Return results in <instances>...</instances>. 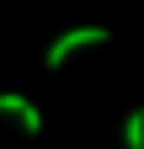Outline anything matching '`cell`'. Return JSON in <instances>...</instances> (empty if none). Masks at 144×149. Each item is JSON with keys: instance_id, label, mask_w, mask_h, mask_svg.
Returning <instances> with one entry per match:
<instances>
[{"instance_id": "obj_3", "label": "cell", "mask_w": 144, "mask_h": 149, "mask_svg": "<svg viewBox=\"0 0 144 149\" xmlns=\"http://www.w3.org/2000/svg\"><path fill=\"white\" fill-rule=\"evenodd\" d=\"M123 144H128V149H144V123H139V112H128V123H123Z\"/></svg>"}, {"instance_id": "obj_4", "label": "cell", "mask_w": 144, "mask_h": 149, "mask_svg": "<svg viewBox=\"0 0 144 149\" xmlns=\"http://www.w3.org/2000/svg\"><path fill=\"white\" fill-rule=\"evenodd\" d=\"M139 123H144V107H139Z\"/></svg>"}, {"instance_id": "obj_2", "label": "cell", "mask_w": 144, "mask_h": 149, "mask_svg": "<svg viewBox=\"0 0 144 149\" xmlns=\"http://www.w3.org/2000/svg\"><path fill=\"white\" fill-rule=\"evenodd\" d=\"M0 112L22 123V133H43V112L32 107L27 96H16V91H0Z\"/></svg>"}, {"instance_id": "obj_1", "label": "cell", "mask_w": 144, "mask_h": 149, "mask_svg": "<svg viewBox=\"0 0 144 149\" xmlns=\"http://www.w3.org/2000/svg\"><path fill=\"white\" fill-rule=\"evenodd\" d=\"M96 43H112V32H107V27H75V32H64V37H53V43H48L43 64H48V69H64V59H69V53L96 48Z\"/></svg>"}]
</instances>
